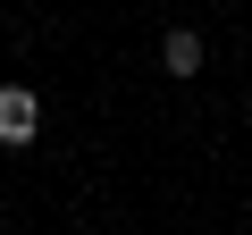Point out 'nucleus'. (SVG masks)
<instances>
[{
    "label": "nucleus",
    "instance_id": "nucleus-1",
    "mask_svg": "<svg viewBox=\"0 0 252 235\" xmlns=\"http://www.w3.org/2000/svg\"><path fill=\"white\" fill-rule=\"evenodd\" d=\"M34 135H42V101H34V84H0V143L26 151Z\"/></svg>",
    "mask_w": 252,
    "mask_h": 235
},
{
    "label": "nucleus",
    "instance_id": "nucleus-2",
    "mask_svg": "<svg viewBox=\"0 0 252 235\" xmlns=\"http://www.w3.org/2000/svg\"><path fill=\"white\" fill-rule=\"evenodd\" d=\"M202 59H210V51H202L193 26H168V34H160V67H168V76H202Z\"/></svg>",
    "mask_w": 252,
    "mask_h": 235
}]
</instances>
